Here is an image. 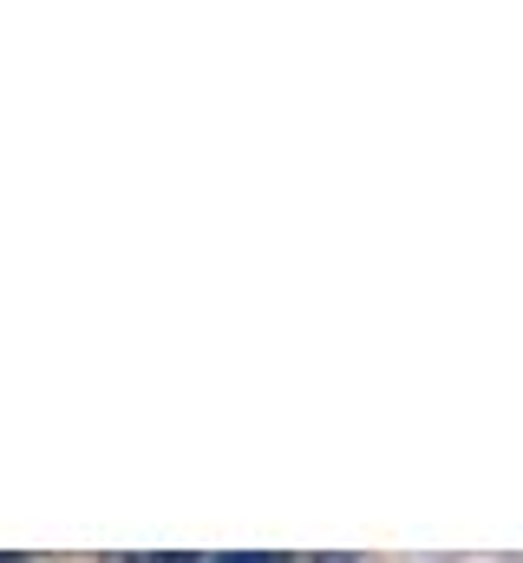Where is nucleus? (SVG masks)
I'll return each mask as SVG.
<instances>
[{"label":"nucleus","mask_w":523,"mask_h":563,"mask_svg":"<svg viewBox=\"0 0 523 563\" xmlns=\"http://www.w3.org/2000/svg\"><path fill=\"white\" fill-rule=\"evenodd\" d=\"M216 563H288V558H275V551H230V558H216Z\"/></svg>","instance_id":"1"},{"label":"nucleus","mask_w":523,"mask_h":563,"mask_svg":"<svg viewBox=\"0 0 523 563\" xmlns=\"http://www.w3.org/2000/svg\"><path fill=\"white\" fill-rule=\"evenodd\" d=\"M321 563H354V558H321Z\"/></svg>","instance_id":"2"},{"label":"nucleus","mask_w":523,"mask_h":563,"mask_svg":"<svg viewBox=\"0 0 523 563\" xmlns=\"http://www.w3.org/2000/svg\"><path fill=\"white\" fill-rule=\"evenodd\" d=\"M0 563H13V558H0Z\"/></svg>","instance_id":"3"}]
</instances>
